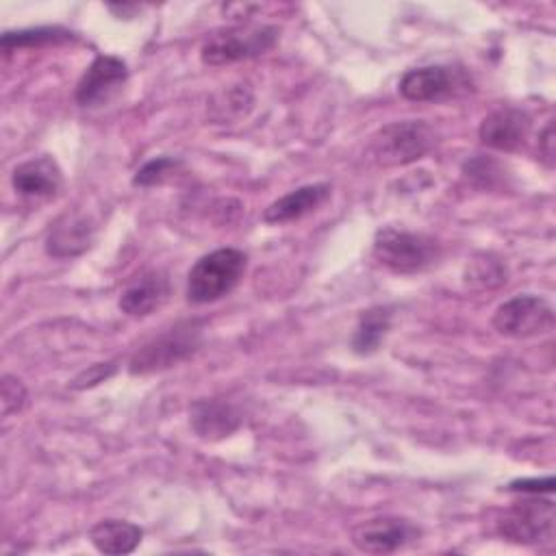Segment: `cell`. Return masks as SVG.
<instances>
[{
  "mask_svg": "<svg viewBox=\"0 0 556 556\" xmlns=\"http://www.w3.org/2000/svg\"><path fill=\"white\" fill-rule=\"evenodd\" d=\"M202 343V321L187 319L167 328L146 345H141L128 361L130 376H148L169 369L189 358Z\"/></svg>",
  "mask_w": 556,
  "mask_h": 556,
  "instance_id": "cell-3",
  "label": "cell"
},
{
  "mask_svg": "<svg viewBox=\"0 0 556 556\" xmlns=\"http://www.w3.org/2000/svg\"><path fill=\"white\" fill-rule=\"evenodd\" d=\"M213 106H222V109H213L211 111V117L217 119V122H230V119H237V117H245L248 111L252 109L254 104V96L248 87L243 85H237V87H230L226 91H222L213 102Z\"/></svg>",
  "mask_w": 556,
  "mask_h": 556,
  "instance_id": "cell-21",
  "label": "cell"
},
{
  "mask_svg": "<svg viewBox=\"0 0 556 556\" xmlns=\"http://www.w3.org/2000/svg\"><path fill=\"white\" fill-rule=\"evenodd\" d=\"M169 295V280L163 271L150 269L139 274L135 280L126 285L119 295L122 313L130 317H146L154 308H159Z\"/></svg>",
  "mask_w": 556,
  "mask_h": 556,
  "instance_id": "cell-15",
  "label": "cell"
},
{
  "mask_svg": "<svg viewBox=\"0 0 556 556\" xmlns=\"http://www.w3.org/2000/svg\"><path fill=\"white\" fill-rule=\"evenodd\" d=\"M0 402H2V417L24 410V406L28 402V393H26V387L22 384V380L4 374L2 382H0Z\"/></svg>",
  "mask_w": 556,
  "mask_h": 556,
  "instance_id": "cell-23",
  "label": "cell"
},
{
  "mask_svg": "<svg viewBox=\"0 0 556 556\" xmlns=\"http://www.w3.org/2000/svg\"><path fill=\"white\" fill-rule=\"evenodd\" d=\"M74 33L59 28V26H43V28H24L2 35V50L9 52L13 48H33V46H48V43H65L72 41Z\"/></svg>",
  "mask_w": 556,
  "mask_h": 556,
  "instance_id": "cell-20",
  "label": "cell"
},
{
  "mask_svg": "<svg viewBox=\"0 0 556 556\" xmlns=\"http://www.w3.org/2000/svg\"><path fill=\"white\" fill-rule=\"evenodd\" d=\"M96 237V226L89 215L72 211L63 213L46 237V252L54 258H72L91 248Z\"/></svg>",
  "mask_w": 556,
  "mask_h": 556,
  "instance_id": "cell-13",
  "label": "cell"
},
{
  "mask_svg": "<svg viewBox=\"0 0 556 556\" xmlns=\"http://www.w3.org/2000/svg\"><path fill=\"white\" fill-rule=\"evenodd\" d=\"M189 424L200 439L219 441L241 426V417L235 406L224 400H200L189 410Z\"/></svg>",
  "mask_w": 556,
  "mask_h": 556,
  "instance_id": "cell-16",
  "label": "cell"
},
{
  "mask_svg": "<svg viewBox=\"0 0 556 556\" xmlns=\"http://www.w3.org/2000/svg\"><path fill=\"white\" fill-rule=\"evenodd\" d=\"M506 489H508V491H513V493H526V495L552 493V491H554V478H552V476L541 478V480H536V478H534V480L523 478V480H515V482H510Z\"/></svg>",
  "mask_w": 556,
  "mask_h": 556,
  "instance_id": "cell-26",
  "label": "cell"
},
{
  "mask_svg": "<svg viewBox=\"0 0 556 556\" xmlns=\"http://www.w3.org/2000/svg\"><path fill=\"white\" fill-rule=\"evenodd\" d=\"M11 185L28 202L52 200L63 187V174L52 156H35L20 163L11 174Z\"/></svg>",
  "mask_w": 556,
  "mask_h": 556,
  "instance_id": "cell-12",
  "label": "cell"
},
{
  "mask_svg": "<svg viewBox=\"0 0 556 556\" xmlns=\"http://www.w3.org/2000/svg\"><path fill=\"white\" fill-rule=\"evenodd\" d=\"M493 328L508 339L541 337L554 328V308L541 295L521 293L495 308Z\"/></svg>",
  "mask_w": 556,
  "mask_h": 556,
  "instance_id": "cell-6",
  "label": "cell"
},
{
  "mask_svg": "<svg viewBox=\"0 0 556 556\" xmlns=\"http://www.w3.org/2000/svg\"><path fill=\"white\" fill-rule=\"evenodd\" d=\"M497 534L506 541L534 545L554 536V504L539 495L515 502L497 521Z\"/></svg>",
  "mask_w": 556,
  "mask_h": 556,
  "instance_id": "cell-7",
  "label": "cell"
},
{
  "mask_svg": "<svg viewBox=\"0 0 556 556\" xmlns=\"http://www.w3.org/2000/svg\"><path fill=\"white\" fill-rule=\"evenodd\" d=\"M467 87L463 72L445 65H426L408 70L400 78V93L410 102H434L450 96H456Z\"/></svg>",
  "mask_w": 556,
  "mask_h": 556,
  "instance_id": "cell-10",
  "label": "cell"
},
{
  "mask_svg": "<svg viewBox=\"0 0 556 556\" xmlns=\"http://www.w3.org/2000/svg\"><path fill=\"white\" fill-rule=\"evenodd\" d=\"M463 172L476 180L482 187H495V182L502 178L500 174V165L493 159H484V156H476L471 161H467L463 165Z\"/></svg>",
  "mask_w": 556,
  "mask_h": 556,
  "instance_id": "cell-24",
  "label": "cell"
},
{
  "mask_svg": "<svg viewBox=\"0 0 556 556\" xmlns=\"http://www.w3.org/2000/svg\"><path fill=\"white\" fill-rule=\"evenodd\" d=\"M371 254L393 274H417L439 261L441 245L430 235L387 226L376 232Z\"/></svg>",
  "mask_w": 556,
  "mask_h": 556,
  "instance_id": "cell-2",
  "label": "cell"
},
{
  "mask_svg": "<svg viewBox=\"0 0 556 556\" xmlns=\"http://www.w3.org/2000/svg\"><path fill=\"white\" fill-rule=\"evenodd\" d=\"M278 41V28L269 24L232 26L213 33L200 48V59L206 65H228L235 61L254 59L269 52Z\"/></svg>",
  "mask_w": 556,
  "mask_h": 556,
  "instance_id": "cell-5",
  "label": "cell"
},
{
  "mask_svg": "<svg viewBox=\"0 0 556 556\" xmlns=\"http://www.w3.org/2000/svg\"><path fill=\"white\" fill-rule=\"evenodd\" d=\"M539 152L543 154L547 167H552L554 165V124L552 122L545 126V130L539 137Z\"/></svg>",
  "mask_w": 556,
  "mask_h": 556,
  "instance_id": "cell-27",
  "label": "cell"
},
{
  "mask_svg": "<svg viewBox=\"0 0 556 556\" xmlns=\"http://www.w3.org/2000/svg\"><path fill=\"white\" fill-rule=\"evenodd\" d=\"M128 83V67L119 56L98 54L83 72L74 100L85 109L106 106Z\"/></svg>",
  "mask_w": 556,
  "mask_h": 556,
  "instance_id": "cell-8",
  "label": "cell"
},
{
  "mask_svg": "<svg viewBox=\"0 0 556 556\" xmlns=\"http://www.w3.org/2000/svg\"><path fill=\"white\" fill-rule=\"evenodd\" d=\"M434 128L424 119L391 122L369 141V156L376 165L397 167L426 156L434 146Z\"/></svg>",
  "mask_w": 556,
  "mask_h": 556,
  "instance_id": "cell-4",
  "label": "cell"
},
{
  "mask_svg": "<svg viewBox=\"0 0 556 556\" xmlns=\"http://www.w3.org/2000/svg\"><path fill=\"white\" fill-rule=\"evenodd\" d=\"M419 528L402 517H376L352 530V543L367 554H393L417 541Z\"/></svg>",
  "mask_w": 556,
  "mask_h": 556,
  "instance_id": "cell-9",
  "label": "cell"
},
{
  "mask_svg": "<svg viewBox=\"0 0 556 556\" xmlns=\"http://www.w3.org/2000/svg\"><path fill=\"white\" fill-rule=\"evenodd\" d=\"M389 328H391V308L371 306L363 311L352 334V352L358 356H369L378 352Z\"/></svg>",
  "mask_w": 556,
  "mask_h": 556,
  "instance_id": "cell-18",
  "label": "cell"
},
{
  "mask_svg": "<svg viewBox=\"0 0 556 556\" xmlns=\"http://www.w3.org/2000/svg\"><path fill=\"white\" fill-rule=\"evenodd\" d=\"M330 185L328 182H313L298 187L282 198L274 200L265 211H263V222L265 224H289L295 219H302L311 213H315L328 198H330Z\"/></svg>",
  "mask_w": 556,
  "mask_h": 556,
  "instance_id": "cell-14",
  "label": "cell"
},
{
  "mask_svg": "<svg viewBox=\"0 0 556 556\" xmlns=\"http://www.w3.org/2000/svg\"><path fill=\"white\" fill-rule=\"evenodd\" d=\"M465 285L473 291H491L508 280V271L502 258L491 252L476 254L465 267Z\"/></svg>",
  "mask_w": 556,
  "mask_h": 556,
  "instance_id": "cell-19",
  "label": "cell"
},
{
  "mask_svg": "<svg viewBox=\"0 0 556 556\" xmlns=\"http://www.w3.org/2000/svg\"><path fill=\"white\" fill-rule=\"evenodd\" d=\"M115 363H96L91 367H87L85 371H80L74 380H72V389H89L96 387L100 382H104L106 378H111L115 374Z\"/></svg>",
  "mask_w": 556,
  "mask_h": 556,
  "instance_id": "cell-25",
  "label": "cell"
},
{
  "mask_svg": "<svg viewBox=\"0 0 556 556\" xmlns=\"http://www.w3.org/2000/svg\"><path fill=\"white\" fill-rule=\"evenodd\" d=\"M248 267L245 252L237 248H219L202 258L189 269L187 276V300L191 304H211L228 295Z\"/></svg>",
  "mask_w": 556,
  "mask_h": 556,
  "instance_id": "cell-1",
  "label": "cell"
},
{
  "mask_svg": "<svg viewBox=\"0 0 556 556\" xmlns=\"http://www.w3.org/2000/svg\"><path fill=\"white\" fill-rule=\"evenodd\" d=\"M530 128H532V119L523 109L502 106L489 113L480 122L478 135L486 148H493L500 152H515L526 143Z\"/></svg>",
  "mask_w": 556,
  "mask_h": 556,
  "instance_id": "cell-11",
  "label": "cell"
},
{
  "mask_svg": "<svg viewBox=\"0 0 556 556\" xmlns=\"http://www.w3.org/2000/svg\"><path fill=\"white\" fill-rule=\"evenodd\" d=\"M178 167V161L172 156H156L148 163H143L132 178L135 187H154L161 185L174 169Z\"/></svg>",
  "mask_w": 556,
  "mask_h": 556,
  "instance_id": "cell-22",
  "label": "cell"
},
{
  "mask_svg": "<svg viewBox=\"0 0 556 556\" xmlns=\"http://www.w3.org/2000/svg\"><path fill=\"white\" fill-rule=\"evenodd\" d=\"M143 539V530L126 519H102L89 530V541L100 554H130Z\"/></svg>",
  "mask_w": 556,
  "mask_h": 556,
  "instance_id": "cell-17",
  "label": "cell"
}]
</instances>
